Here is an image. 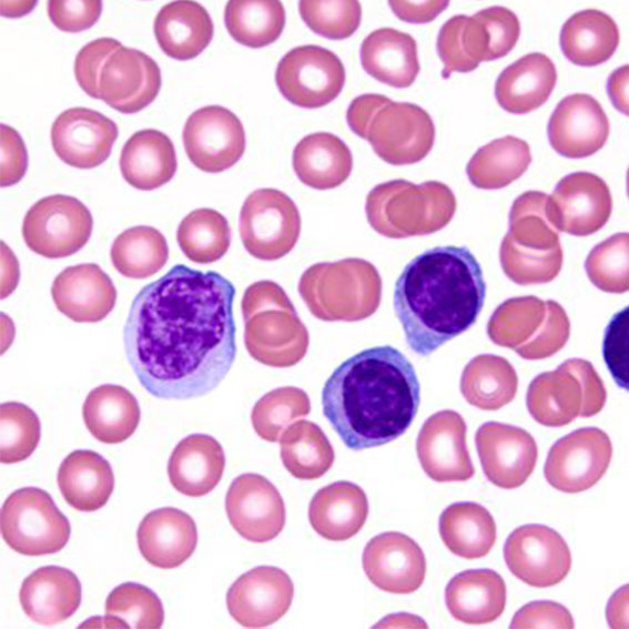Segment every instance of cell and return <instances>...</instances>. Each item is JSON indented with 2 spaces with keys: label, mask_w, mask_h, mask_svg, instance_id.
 Returning <instances> with one entry per match:
<instances>
[{
  "label": "cell",
  "mask_w": 629,
  "mask_h": 629,
  "mask_svg": "<svg viewBox=\"0 0 629 629\" xmlns=\"http://www.w3.org/2000/svg\"><path fill=\"white\" fill-rule=\"evenodd\" d=\"M235 287L214 271L176 264L145 285L123 329L128 362L158 398L189 399L214 390L236 356Z\"/></svg>",
  "instance_id": "6da1fadb"
},
{
  "label": "cell",
  "mask_w": 629,
  "mask_h": 629,
  "mask_svg": "<svg viewBox=\"0 0 629 629\" xmlns=\"http://www.w3.org/2000/svg\"><path fill=\"white\" fill-rule=\"evenodd\" d=\"M420 385L413 364L390 345L345 359L322 389L323 414L346 447L363 450L402 436L416 417Z\"/></svg>",
  "instance_id": "7a4b0ae2"
},
{
  "label": "cell",
  "mask_w": 629,
  "mask_h": 629,
  "mask_svg": "<svg viewBox=\"0 0 629 629\" xmlns=\"http://www.w3.org/2000/svg\"><path fill=\"white\" fill-rule=\"evenodd\" d=\"M485 296L474 254L465 246H437L404 267L395 283L394 311L409 348L427 356L475 324Z\"/></svg>",
  "instance_id": "3957f363"
},
{
  "label": "cell",
  "mask_w": 629,
  "mask_h": 629,
  "mask_svg": "<svg viewBox=\"0 0 629 629\" xmlns=\"http://www.w3.org/2000/svg\"><path fill=\"white\" fill-rule=\"evenodd\" d=\"M346 120L356 135L367 140L374 152L393 165L422 161L435 141V125L427 111L382 94L355 98L347 109Z\"/></svg>",
  "instance_id": "277c9868"
},
{
  "label": "cell",
  "mask_w": 629,
  "mask_h": 629,
  "mask_svg": "<svg viewBox=\"0 0 629 629\" xmlns=\"http://www.w3.org/2000/svg\"><path fill=\"white\" fill-rule=\"evenodd\" d=\"M241 308L245 347L253 359L285 368L304 358L310 345L308 331L282 286L270 280L251 284Z\"/></svg>",
  "instance_id": "5b68a950"
},
{
  "label": "cell",
  "mask_w": 629,
  "mask_h": 629,
  "mask_svg": "<svg viewBox=\"0 0 629 629\" xmlns=\"http://www.w3.org/2000/svg\"><path fill=\"white\" fill-rule=\"evenodd\" d=\"M548 195L527 191L513 203L509 229L499 248L504 273L519 285L549 283L559 274L564 252L547 215Z\"/></svg>",
  "instance_id": "8992f818"
},
{
  "label": "cell",
  "mask_w": 629,
  "mask_h": 629,
  "mask_svg": "<svg viewBox=\"0 0 629 629\" xmlns=\"http://www.w3.org/2000/svg\"><path fill=\"white\" fill-rule=\"evenodd\" d=\"M298 293L311 314L325 322H358L372 316L382 300V278L371 262L346 257L311 265Z\"/></svg>",
  "instance_id": "52a82bcc"
},
{
  "label": "cell",
  "mask_w": 629,
  "mask_h": 629,
  "mask_svg": "<svg viewBox=\"0 0 629 629\" xmlns=\"http://www.w3.org/2000/svg\"><path fill=\"white\" fill-rule=\"evenodd\" d=\"M457 209L450 187L438 181L422 184L397 179L381 183L366 197L369 225L383 236L405 239L444 229Z\"/></svg>",
  "instance_id": "ba28073f"
},
{
  "label": "cell",
  "mask_w": 629,
  "mask_h": 629,
  "mask_svg": "<svg viewBox=\"0 0 629 629\" xmlns=\"http://www.w3.org/2000/svg\"><path fill=\"white\" fill-rule=\"evenodd\" d=\"M520 34L517 16L508 8L494 6L468 17L448 19L437 35V52L444 63L443 78L453 72L474 71L481 61L508 54Z\"/></svg>",
  "instance_id": "9c48e42d"
},
{
  "label": "cell",
  "mask_w": 629,
  "mask_h": 629,
  "mask_svg": "<svg viewBox=\"0 0 629 629\" xmlns=\"http://www.w3.org/2000/svg\"><path fill=\"white\" fill-rule=\"evenodd\" d=\"M487 333L496 345L514 349L524 359H544L566 345L570 322L559 303L520 296L495 310Z\"/></svg>",
  "instance_id": "30bf717a"
},
{
  "label": "cell",
  "mask_w": 629,
  "mask_h": 629,
  "mask_svg": "<svg viewBox=\"0 0 629 629\" xmlns=\"http://www.w3.org/2000/svg\"><path fill=\"white\" fill-rule=\"evenodd\" d=\"M607 392L592 364L570 358L555 371L536 376L526 404L531 417L547 427H561L578 416L591 417L605 406Z\"/></svg>",
  "instance_id": "8fae6325"
},
{
  "label": "cell",
  "mask_w": 629,
  "mask_h": 629,
  "mask_svg": "<svg viewBox=\"0 0 629 629\" xmlns=\"http://www.w3.org/2000/svg\"><path fill=\"white\" fill-rule=\"evenodd\" d=\"M0 529L6 544L24 556L55 554L67 546L71 534L68 518L52 497L37 487L20 488L7 497Z\"/></svg>",
  "instance_id": "7c38bea8"
},
{
  "label": "cell",
  "mask_w": 629,
  "mask_h": 629,
  "mask_svg": "<svg viewBox=\"0 0 629 629\" xmlns=\"http://www.w3.org/2000/svg\"><path fill=\"white\" fill-rule=\"evenodd\" d=\"M301 215L294 201L276 189H257L240 213V235L255 258L276 261L288 254L301 234Z\"/></svg>",
  "instance_id": "4fadbf2b"
},
{
  "label": "cell",
  "mask_w": 629,
  "mask_h": 629,
  "mask_svg": "<svg viewBox=\"0 0 629 629\" xmlns=\"http://www.w3.org/2000/svg\"><path fill=\"white\" fill-rule=\"evenodd\" d=\"M93 217L77 197L53 194L37 201L26 213L22 236L27 246L48 258L71 256L89 241Z\"/></svg>",
  "instance_id": "5bb4252c"
},
{
  "label": "cell",
  "mask_w": 629,
  "mask_h": 629,
  "mask_svg": "<svg viewBox=\"0 0 629 629\" xmlns=\"http://www.w3.org/2000/svg\"><path fill=\"white\" fill-rule=\"evenodd\" d=\"M275 81L288 102L316 109L338 97L345 83V69L331 50L313 44L300 45L281 59Z\"/></svg>",
  "instance_id": "9a60e30c"
},
{
  "label": "cell",
  "mask_w": 629,
  "mask_h": 629,
  "mask_svg": "<svg viewBox=\"0 0 629 629\" xmlns=\"http://www.w3.org/2000/svg\"><path fill=\"white\" fill-rule=\"evenodd\" d=\"M611 457V440L603 430L579 428L551 446L544 466L545 478L562 493H581L602 478Z\"/></svg>",
  "instance_id": "2e32d148"
},
{
  "label": "cell",
  "mask_w": 629,
  "mask_h": 629,
  "mask_svg": "<svg viewBox=\"0 0 629 629\" xmlns=\"http://www.w3.org/2000/svg\"><path fill=\"white\" fill-rule=\"evenodd\" d=\"M510 572L525 584L546 588L562 581L571 568L567 542L552 528L530 524L516 528L504 546Z\"/></svg>",
  "instance_id": "e0dca14e"
},
{
  "label": "cell",
  "mask_w": 629,
  "mask_h": 629,
  "mask_svg": "<svg viewBox=\"0 0 629 629\" xmlns=\"http://www.w3.org/2000/svg\"><path fill=\"white\" fill-rule=\"evenodd\" d=\"M183 143L187 158L197 169L220 173L232 168L244 154V126L229 109L206 105L187 118Z\"/></svg>",
  "instance_id": "ac0fdd59"
},
{
  "label": "cell",
  "mask_w": 629,
  "mask_h": 629,
  "mask_svg": "<svg viewBox=\"0 0 629 629\" xmlns=\"http://www.w3.org/2000/svg\"><path fill=\"white\" fill-rule=\"evenodd\" d=\"M612 210L607 183L590 172L562 177L547 200V215L558 232L588 236L605 226Z\"/></svg>",
  "instance_id": "d6986e66"
},
{
  "label": "cell",
  "mask_w": 629,
  "mask_h": 629,
  "mask_svg": "<svg viewBox=\"0 0 629 629\" xmlns=\"http://www.w3.org/2000/svg\"><path fill=\"white\" fill-rule=\"evenodd\" d=\"M225 510L236 532L252 542H267L285 526L286 510L280 491L258 474H242L232 481Z\"/></svg>",
  "instance_id": "ffe728a7"
},
{
  "label": "cell",
  "mask_w": 629,
  "mask_h": 629,
  "mask_svg": "<svg viewBox=\"0 0 629 629\" xmlns=\"http://www.w3.org/2000/svg\"><path fill=\"white\" fill-rule=\"evenodd\" d=\"M161 84L160 67L151 57L121 45L101 68L98 98L121 113H136L155 100Z\"/></svg>",
  "instance_id": "44dd1931"
},
{
  "label": "cell",
  "mask_w": 629,
  "mask_h": 629,
  "mask_svg": "<svg viewBox=\"0 0 629 629\" xmlns=\"http://www.w3.org/2000/svg\"><path fill=\"white\" fill-rule=\"evenodd\" d=\"M294 585L290 576L274 566H258L241 575L229 588L226 607L231 617L245 628L275 623L290 609Z\"/></svg>",
  "instance_id": "7402d4cb"
},
{
  "label": "cell",
  "mask_w": 629,
  "mask_h": 629,
  "mask_svg": "<svg viewBox=\"0 0 629 629\" xmlns=\"http://www.w3.org/2000/svg\"><path fill=\"white\" fill-rule=\"evenodd\" d=\"M466 423L455 410L429 416L416 440V453L425 474L438 483L465 481L475 474L467 445Z\"/></svg>",
  "instance_id": "603a6c76"
},
{
  "label": "cell",
  "mask_w": 629,
  "mask_h": 629,
  "mask_svg": "<svg viewBox=\"0 0 629 629\" xmlns=\"http://www.w3.org/2000/svg\"><path fill=\"white\" fill-rule=\"evenodd\" d=\"M475 443L483 470L497 487L517 488L526 483L535 469L537 444L520 427L487 422L477 429Z\"/></svg>",
  "instance_id": "cb8c5ba5"
},
{
  "label": "cell",
  "mask_w": 629,
  "mask_h": 629,
  "mask_svg": "<svg viewBox=\"0 0 629 629\" xmlns=\"http://www.w3.org/2000/svg\"><path fill=\"white\" fill-rule=\"evenodd\" d=\"M119 134L116 124L102 113L83 106L61 112L51 126V143L68 165L92 169L111 154Z\"/></svg>",
  "instance_id": "d4e9b609"
},
{
  "label": "cell",
  "mask_w": 629,
  "mask_h": 629,
  "mask_svg": "<svg viewBox=\"0 0 629 629\" xmlns=\"http://www.w3.org/2000/svg\"><path fill=\"white\" fill-rule=\"evenodd\" d=\"M363 569L369 581L390 594H412L423 584L426 558L407 535L397 531L382 532L365 546Z\"/></svg>",
  "instance_id": "484cf974"
},
{
  "label": "cell",
  "mask_w": 629,
  "mask_h": 629,
  "mask_svg": "<svg viewBox=\"0 0 629 629\" xmlns=\"http://www.w3.org/2000/svg\"><path fill=\"white\" fill-rule=\"evenodd\" d=\"M547 132L557 153L581 159L595 154L605 145L609 135V120L594 97L574 93L557 104Z\"/></svg>",
  "instance_id": "4316f807"
},
{
  "label": "cell",
  "mask_w": 629,
  "mask_h": 629,
  "mask_svg": "<svg viewBox=\"0 0 629 629\" xmlns=\"http://www.w3.org/2000/svg\"><path fill=\"white\" fill-rule=\"evenodd\" d=\"M51 295L58 311L77 323L102 321L116 302L111 278L93 263L64 268L55 276Z\"/></svg>",
  "instance_id": "83f0119b"
},
{
  "label": "cell",
  "mask_w": 629,
  "mask_h": 629,
  "mask_svg": "<svg viewBox=\"0 0 629 629\" xmlns=\"http://www.w3.org/2000/svg\"><path fill=\"white\" fill-rule=\"evenodd\" d=\"M142 557L152 566L172 569L184 564L197 545V528L183 510L163 507L146 514L138 531Z\"/></svg>",
  "instance_id": "f1b7e54d"
},
{
  "label": "cell",
  "mask_w": 629,
  "mask_h": 629,
  "mask_svg": "<svg viewBox=\"0 0 629 629\" xmlns=\"http://www.w3.org/2000/svg\"><path fill=\"white\" fill-rule=\"evenodd\" d=\"M82 587L70 569L44 566L23 581L19 599L24 613L34 622L52 626L70 618L80 607Z\"/></svg>",
  "instance_id": "f546056e"
},
{
  "label": "cell",
  "mask_w": 629,
  "mask_h": 629,
  "mask_svg": "<svg viewBox=\"0 0 629 629\" xmlns=\"http://www.w3.org/2000/svg\"><path fill=\"white\" fill-rule=\"evenodd\" d=\"M224 468L225 455L217 439L206 434H192L173 449L168 475L175 490L189 497H201L217 486Z\"/></svg>",
  "instance_id": "4dcf8cb0"
},
{
  "label": "cell",
  "mask_w": 629,
  "mask_h": 629,
  "mask_svg": "<svg viewBox=\"0 0 629 629\" xmlns=\"http://www.w3.org/2000/svg\"><path fill=\"white\" fill-rule=\"evenodd\" d=\"M368 515L365 491L356 484L339 480L315 493L308 506L313 529L323 538L343 541L355 536Z\"/></svg>",
  "instance_id": "1f68e13d"
},
{
  "label": "cell",
  "mask_w": 629,
  "mask_h": 629,
  "mask_svg": "<svg viewBox=\"0 0 629 629\" xmlns=\"http://www.w3.org/2000/svg\"><path fill=\"white\" fill-rule=\"evenodd\" d=\"M556 81L557 71L550 58L540 52H531L499 74L495 83V97L505 111L525 114L548 100Z\"/></svg>",
  "instance_id": "d6a6232c"
},
{
  "label": "cell",
  "mask_w": 629,
  "mask_h": 629,
  "mask_svg": "<svg viewBox=\"0 0 629 629\" xmlns=\"http://www.w3.org/2000/svg\"><path fill=\"white\" fill-rule=\"evenodd\" d=\"M445 601L450 615L468 625L495 621L506 606V584L491 569H470L454 576L446 586Z\"/></svg>",
  "instance_id": "836d02e7"
},
{
  "label": "cell",
  "mask_w": 629,
  "mask_h": 629,
  "mask_svg": "<svg viewBox=\"0 0 629 629\" xmlns=\"http://www.w3.org/2000/svg\"><path fill=\"white\" fill-rule=\"evenodd\" d=\"M214 26L207 10L195 1H173L158 12L154 35L170 58H196L211 42Z\"/></svg>",
  "instance_id": "e575fe53"
},
{
  "label": "cell",
  "mask_w": 629,
  "mask_h": 629,
  "mask_svg": "<svg viewBox=\"0 0 629 629\" xmlns=\"http://www.w3.org/2000/svg\"><path fill=\"white\" fill-rule=\"evenodd\" d=\"M363 69L377 81L394 88H408L419 72L415 39L393 28L371 32L361 45Z\"/></svg>",
  "instance_id": "d590c367"
},
{
  "label": "cell",
  "mask_w": 629,
  "mask_h": 629,
  "mask_svg": "<svg viewBox=\"0 0 629 629\" xmlns=\"http://www.w3.org/2000/svg\"><path fill=\"white\" fill-rule=\"evenodd\" d=\"M176 168L171 139L155 129L133 133L120 154V170L124 180L141 191H152L170 182Z\"/></svg>",
  "instance_id": "8d00e7d4"
},
{
  "label": "cell",
  "mask_w": 629,
  "mask_h": 629,
  "mask_svg": "<svg viewBox=\"0 0 629 629\" xmlns=\"http://www.w3.org/2000/svg\"><path fill=\"white\" fill-rule=\"evenodd\" d=\"M58 486L64 500L79 511H94L109 500L114 488L110 463L100 454L71 452L58 470Z\"/></svg>",
  "instance_id": "74e56055"
},
{
  "label": "cell",
  "mask_w": 629,
  "mask_h": 629,
  "mask_svg": "<svg viewBox=\"0 0 629 629\" xmlns=\"http://www.w3.org/2000/svg\"><path fill=\"white\" fill-rule=\"evenodd\" d=\"M293 168L300 181L315 190H331L345 182L353 168L348 146L336 135L316 132L294 148Z\"/></svg>",
  "instance_id": "f35d334b"
},
{
  "label": "cell",
  "mask_w": 629,
  "mask_h": 629,
  "mask_svg": "<svg viewBox=\"0 0 629 629\" xmlns=\"http://www.w3.org/2000/svg\"><path fill=\"white\" fill-rule=\"evenodd\" d=\"M82 416L95 439L104 444H119L133 435L141 412L131 392L120 385L105 384L87 395Z\"/></svg>",
  "instance_id": "ab89813d"
},
{
  "label": "cell",
  "mask_w": 629,
  "mask_h": 629,
  "mask_svg": "<svg viewBox=\"0 0 629 629\" xmlns=\"http://www.w3.org/2000/svg\"><path fill=\"white\" fill-rule=\"evenodd\" d=\"M619 30L607 13L586 9L572 14L562 26L560 47L565 57L574 64L596 67L617 50Z\"/></svg>",
  "instance_id": "60d3db41"
},
{
  "label": "cell",
  "mask_w": 629,
  "mask_h": 629,
  "mask_svg": "<svg viewBox=\"0 0 629 629\" xmlns=\"http://www.w3.org/2000/svg\"><path fill=\"white\" fill-rule=\"evenodd\" d=\"M439 535L446 547L466 559L488 555L496 541V524L490 513L471 501L455 503L439 517Z\"/></svg>",
  "instance_id": "b9f144b4"
},
{
  "label": "cell",
  "mask_w": 629,
  "mask_h": 629,
  "mask_svg": "<svg viewBox=\"0 0 629 629\" xmlns=\"http://www.w3.org/2000/svg\"><path fill=\"white\" fill-rule=\"evenodd\" d=\"M518 387L513 365L493 354L477 355L465 366L460 392L468 404L483 410H497L509 404Z\"/></svg>",
  "instance_id": "7bdbcfd3"
},
{
  "label": "cell",
  "mask_w": 629,
  "mask_h": 629,
  "mask_svg": "<svg viewBox=\"0 0 629 629\" xmlns=\"http://www.w3.org/2000/svg\"><path fill=\"white\" fill-rule=\"evenodd\" d=\"M530 162L529 144L506 135L481 146L469 160L466 172L474 186L498 190L519 179Z\"/></svg>",
  "instance_id": "ee69618b"
},
{
  "label": "cell",
  "mask_w": 629,
  "mask_h": 629,
  "mask_svg": "<svg viewBox=\"0 0 629 629\" xmlns=\"http://www.w3.org/2000/svg\"><path fill=\"white\" fill-rule=\"evenodd\" d=\"M285 469L301 480H314L326 474L335 460L334 449L322 430L311 420L287 426L280 438Z\"/></svg>",
  "instance_id": "f6af8a7d"
},
{
  "label": "cell",
  "mask_w": 629,
  "mask_h": 629,
  "mask_svg": "<svg viewBox=\"0 0 629 629\" xmlns=\"http://www.w3.org/2000/svg\"><path fill=\"white\" fill-rule=\"evenodd\" d=\"M225 27L239 43L258 49L275 42L285 27V9L276 0H231Z\"/></svg>",
  "instance_id": "bcb514c9"
},
{
  "label": "cell",
  "mask_w": 629,
  "mask_h": 629,
  "mask_svg": "<svg viewBox=\"0 0 629 629\" xmlns=\"http://www.w3.org/2000/svg\"><path fill=\"white\" fill-rule=\"evenodd\" d=\"M110 255L121 275L142 280L154 275L165 265L169 247L160 231L139 225L126 229L115 237Z\"/></svg>",
  "instance_id": "7dc6e473"
},
{
  "label": "cell",
  "mask_w": 629,
  "mask_h": 629,
  "mask_svg": "<svg viewBox=\"0 0 629 629\" xmlns=\"http://www.w3.org/2000/svg\"><path fill=\"white\" fill-rule=\"evenodd\" d=\"M176 241L192 262L210 264L222 258L231 244L226 217L213 209H196L179 224Z\"/></svg>",
  "instance_id": "c3c4849f"
},
{
  "label": "cell",
  "mask_w": 629,
  "mask_h": 629,
  "mask_svg": "<svg viewBox=\"0 0 629 629\" xmlns=\"http://www.w3.org/2000/svg\"><path fill=\"white\" fill-rule=\"evenodd\" d=\"M164 621V609L158 595L141 584L123 582L108 595L105 628L159 629Z\"/></svg>",
  "instance_id": "681fc988"
},
{
  "label": "cell",
  "mask_w": 629,
  "mask_h": 629,
  "mask_svg": "<svg viewBox=\"0 0 629 629\" xmlns=\"http://www.w3.org/2000/svg\"><path fill=\"white\" fill-rule=\"evenodd\" d=\"M311 412L310 397L295 386H283L263 395L254 405L251 422L266 442H277L288 424Z\"/></svg>",
  "instance_id": "f907efd6"
},
{
  "label": "cell",
  "mask_w": 629,
  "mask_h": 629,
  "mask_svg": "<svg viewBox=\"0 0 629 629\" xmlns=\"http://www.w3.org/2000/svg\"><path fill=\"white\" fill-rule=\"evenodd\" d=\"M41 436L38 415L27 405L8 402L0 405V460L14 464L31 456Z\"/></svg>",
  "instance_id": "816d5d0a"
},
{
  "label": "cell",
  "mask_w": 629,
  "mask_h": 629,
  "mask_svg": "<svg viewBox=\"0 0 629 629\" xmlns=\"http://www.w3.org/2000/svg\"><path fill=\"white\" fill-rule=\"evenodd\" d=\"M629 234L621 232L597 244L588 254L585 270L590 282L608 293L629 288Z\"/></svg>",
  "instance_id": "f5cc1de1"
},
{
  "label": "cell",
  "mask_w": 629,
  "mask_h": 629,
  "mask_svg": "<svg viewBox=\"0 0 629 629\" xmlns=\"http://www.w3.org/2000/svg\"><path fill=\"white\" fill-rule=\"evenodd\" d=\"M298 11L315 33L331 39L349 38L359 27L362 7L358 1H310L298 3Z\"/></svg>",
  "instance_id": "db71d44e"
},
{
  "label": "cell",
  "mask_w": 629,
  "mask_h": 629,
  "mask_svg": "<svg viewBox=\"0 0 629 629\" xmlns=\"http://www.w3.org/2000/svg\"><path fill=\"white\" fill-rule=\"evenodd\" d=\"M628 312L626 306L609 322L603 338V358L615 382L628 389Z\"/></svg>",
  "instance_id": "11a10c76"
},
{
  "label": "cell",
  "mask_w": 629,
  "mask_h": 629,
  "mask_svg": "<svg viewBox=\"0 0 629 629\" xmlns=\"http://www.w3.org/2000/svg\"><path fill=\"white\" fill-rule=\"evenodd\" d=\"M122 44L113 38H98L80 49L74 60V74L80 88L91 98H98V81L108 57Z\"/></svg>",
  "instance_id": "9f6ffc18"
},
{
  "label": "cell",
  "mask_w": 629,
  "mask_h": 629,
  "mask_svg": "<svg viewBox=\"0 0 629 629\" xmlns=\"http://www.w3.org/2000/svg\"><path fill=\"white\" fill-rule=\"evenodd\" d=\"M102 13L100 0H50L48 16L64 32H81L91 28Z\"/></svg>",
  "instance_id": "6f0895ef"
},
{
  "label": "cell",
  "mask_w": 629,
  "mask_h": 629,
  "mask_svg": "<svg viewBox=\"0 0 629 629\" xmlns=\"http://www.w3.org/2000/svg\"><path fill=\"white\" fill-rule=\"evenodd\" d=\"M575 627L570 611L559 602L540 600L523 606L509 628H568Z\"/></svg>",
  "instance_id": "680465c9"
},
{
  "label": "cell",
  "mask_w": 629,
  "mask_h": 629,
  "mask_svg": "<svg viewBox=\"0 0 629 629\" xmlns=\"http://www.w3.org/2000/svg\"><path fill=\"white\" fill-rule=\"evenodd\" d=\"M1 186L18 183L28 169V151L21 135L13 128L1 124Z\"/></svg>",
  "instance_id": "91938a15"
},
{
  "label": "cell",
  "mask_w": 629,
  "mask_h": 629,
  "mask_svg": "<svg viewBox=\"0 0 629 629\" xmlns=\"http://www.w3.org/2000/svg\"><path fill=\"white\" fill-rule=\"evenodd\" d=\"M393 12L410 23H426L434 20L449 4V1H389Z\"/></svg>",
  "instance_id": "94428289"
}]
</instances>
